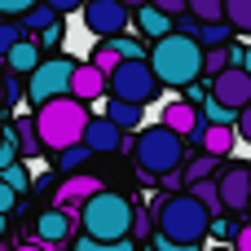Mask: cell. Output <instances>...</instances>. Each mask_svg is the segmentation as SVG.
<instances>
[{"mask_svg":"<svg viewBox=\"0 0 251 251\" xmlns=\"http://www.w3.org/2000/svg\"><path fill=\"white\" fill-rule=\"evenodd\" d=\"M146 66H150V75L159 79V88H163V84H168V88H194V84L203 79V49H199L194 35L172 31V35H163V40L150 44Z\"/></svg>","mask_w":251,"mask_h":251,"instance_id":"1","label":"cell"},{"mask_svg":"<svg viewBox=\"0 0 251 251\" xmlns=\"http://www.w3.org/2000/svg\"><path fill=\"white\" fill-rule=\"evenodd\" d=\"M31 124H35L40 150H53V154H62V150L79 146V137H84V124H88V106H79L75 97H53V101L35 106Z\"/></svg>","mask_w":251,"mask_h":251,"instance_id":"2","label":"cell"},{"mask_svg":"<svg viewBox=\"0 0 251 251\" xmlns=\"http://www.w3.org/2000/svg\"><path fill=\"white\" fill-rule=\"evenodd\" d=\"M154 229L163 243H176V247H199L207 234H212V216L181 190V194H168L159 203V216H154Z\"/></svg>","mask_w":251,"mask_h":251,"instance_id":"3","label":"cell"},{"mask_svg":"<svg viewBox=\"0 0 251 251\" xmlns=\"http://www.w3.org/2000/svg\"><path fill=\"white\" fill-rule=\"evenodd\" d=\"M79 229L93 243H124L132 229V203L115 190H101L79 207Z\"/></svg>","mask_w":251,"mask_h":251,"instance_id":"4","label":"cell"},{"mask_svg":"<svg viewBox=\"0 0 251 251\" xmlns=\"http://www.w3.org/2000/svg\"><path fill=\"white\" fill-rule=\"evenodd\" d=\"M132 159L146 176H168L185 163V141L172 137L163 124H150V128H137V141H132Z\"/></svg>","mask_w":251,"mask_h":251,"instance_id":"5","label":"cell"},{"mask_svg":"<svg viewBox=\"0 0 251 251\" xmlns=\"http://www.w3.org/2000/svg\"><path fill=\"white\" fill-rule=\"evenodd\" d=\"M106 93L115 101H132V106H146L159 97V79L150 75L146 62H119L110 75H106Z\"/></svg>","mask_w":251,"mask_h":251,"instance_id":"6","label":"cell"},{"mask_svg":"<svg viewBox=\"0 0 251 251\" xmlns=\"http://www.w3.org/2000/svg\"><path fill=\"white\" fill-rule=\"evenodd\" d=\"M71 71H75V57H66V53L40 57V66L26 75V97H31L35 106H44V101H53V97H66Z\"/></svg>","mask_w":251,"mask_h":251,"instance_id":"7","label":"cell"},{"mask_svg":"<svg viewBox=\"0 0 251 251\" xmlns=\"http://www.w3.org/2000/svg\"><path fill=\"white\" fill-rule=\"evenodd\" d=\"M84 26L97 35V40H115V35H128L132 26V13L115 0H88L84 4Z\"/></svg>","mask_w":251,"mask_h":251,"instance_id":"8","label":"cell"},{"mask_svg":"<svg viewBox=\"0 0 251 251\" xmlns=\"http://www.w3.org/2000/svg\"><path fill=\"white\" fill-rule=\"evenodd\" d=\"M216 199H221V212H247L251 163H225V168L216 172Z\"/></svg>","mask_w":251,"mask_h":251,"instance_id":"9","label":"cell"},{"mask_svg":"<svg viewBox=\"0 0 251 251\" xmlns=\"http://www.w3.org/2000/svg\"><path fill=\"white\" fill-rule=\"evenodd\" d=\"M159 124H163L172 137H181V141H199V137L207 132V119L199 115V106H194L190 97H176V101H168Z\"/></svg>","mask_w":251,"mask_h":251,"instance_id":"10","label":"cell"},{"mask_svg":"<svg viewBox=\"0 0 251 251\" xmlns=\"http://www.w3.org/2000/svg\"><path fill=\"white\" fill-rule=\"evenodd\" d=\"M216 106H225V110H247L251 106V79L238 71V66H229V71H221L216 79H212V93H207Z\"/></svg>","mask_w":251,"mask_h":251,"instance_id":"11","label":"cell"},{"mask_svg":"<svg viewBox=\"0 0 251 251\" xmlns=\"http://www.w3.org/2000/svg\"><path fill=\"white\" fill-rule=\"evenodd\" d=\"M106 185L97 181V176H88V172H75V176H66L57 190H53V207L57 212H66V216H79V207L93 199V194H101Z\"/></svg>","mask_w":251,"mask_h":251,"instance_id":"12","label":"cell"},{"mask_svg":"<svg viewBox=\"0 0 251 251\" xmlns=\"http://www.w3.org/2000/svg\"><path fill=\"white\" fill-rule=\"evenodd\" d=\"M75 225H79V216H66V212L49 207V212L35 216V243L49 251V247H57V243H66V238L75 234Z\"/></svg>","mask_w":251,"mask_h":251,"instance_id":"13","label":"cell"},{"mask_svg":"<svg viewBox=\"0 0 251 251\" xmlns=\"http://www.w3.org/2000/svg\"><path fill=\"white\" fill-rule=\"evenodd\" d=\"M66 97H75L79 106H88V101L106 97V75H101L97 66H88V62H75L71 84H66Z\"/></svg>","mask_w":251,"mask_h":251,"instance_id":"14","label":"cell"},{"mask_svg":"<svg viewBox=\"0 0 251 251\" xmlns=\"http://www.w3.org/2000/svg\"><path fill=\"white\" fill-rule=\"evenodd\" d=\"M119 141H124V132H119L110 119H101V115H88V124H84V137H79V146H84L88 154H110V150H119Z\"/></svg>","mask_w":251,"mask_h":251,"instance_id":"15","label":"cell"},{"mask_svg":"<svg viewBox=\"0 0 251 251\" xmlns=\"http://www.w3.org/2000/svg\"><path fill=\"white\" fill-rule=\"evenodd\" d=\"M128 31H137L141 40H150V44H154V40H163V35H172V18H163L159 9H150V4H141V9L132 13V26H128Z\"/></svg>","mask_w":251,"mask_h":251,"instance_id":"16","label":"cell"},{"mask_svg":"<svg viewBox=\"0 0 251 251\" xmlns=\"http://www.w3.org/2000/svg\"><path fill=\"white\" fill-rule=\"evenodd\" d=\"M101 119H110L119 132H137V128H146V106H132V101H115V97H106V115Z\"/></svg>","mask_w":251,"mask_h":251,"instance_id":"17","label":"cell"},{"mask_svg":"<svg viewBox=\"0 0 251 251\" xmlns=\"http://www.w3.org/2000/svg\"><path fill=\"white\" fill-rule=\"evenodd\" d=\"M35 66H40V49H35L31 40H18V44L4 53V71H9V75H31Z\"/></svg>","mask_w":251,"mask_h":251,"instance_id":"18","label":"cell"},{"mask_svg":"<svg viewBox=\"0 0 251 251\" xmlns=\"http://www.w3.org/2000/svg\"><path fill=\"white\" fill-rule=\"evenodd\" d=\"M9 141H13V150H18L22 159H40V154H44V150H40V137H35V124H31V115L13 119V132H9Z\"/></svg>","mask_w":251,"mask_h":251,"instance_id":"19","label":"cell"},{"mask_svg":"<svg viewBox=\"0 0 251 251\" xmlns=\"http://www.w3.org/2000/svg\"><path fill=\"white\" fill-rule=\"evenodd\" d=\"M234 141H238V137H234V128H212V124H207V132L199 137L203 154H212V159H221V163L234 154Z\"/></svg>","mask_w":251,"mask_h":251,"instance_id":"20","label":"cell"},{"mask_svg":"<svg viewBox=\"0 0 251 251\" xmlns=\"http://www.w3.org/2000/svg\"><path fill=\"white\" fill-rule=\"evenodd\" d=\"M181 172V190H190V185H199V181H216V172H221V159H212V154H199V159H190L185 168H176Z\"/></svg>","mask_w":251,"mask_h":251,"instance_id":"21","label":"cell"},{"mask_svg":"<svg viewBox=\"0 0 251 251\" xmlns=\"http://www.w3.org/2000/svg\"><path fill=\"white\" fill-rule=\"evenodd\" d=\"M57 22H62V18H57V13H53L44 0H40L31 13H22V18H18V26H22V35H26V40H35L40 31H49V26H57Z\"/></svg>","mask_w":251,"mask_h":251,"instance_id":"22","label":"cell"},{"mask_svg":"<svg viewBox=\"0 0 251 251\" xmlns=\"http://www.w3.org/2000/svg\"><path fill=\"white\" fill-rule=\"evenodd\" d=\"M194 40H199V49H225L234 40V31L225 22H199L194 26Z\"/></svg>","mask_w":251,"mask_h":251,"instance_id":"23","label":"cell"},{"mask_svg":"<svg viewBox=\"0 0 251 251\" xmlns=\"http://www.w3.org/2000/svg\"><path fill=\"white\" fill-rule=\"evenodd\" d=\"M225 26L234 35H251V0H225Z\"/></svg>","mask_w":251,"mask_h":251,"instance_id":"24","label":"cell"},{"mask_svg":"<svg viewBox=\"0 0 251 251\" xmlns=\"http://www.w3.org/2000/svg\"><path fill=\"white\" fill-rule=\"evenodd\" d=\"M84 62H88V66H97L101 75H110V71L119 66V49H115V40H97V44H93V53H88Z\"/></svg>","mask_w":251,"mask_h":251,"instance_id":"25","label":"cell"},{"mask_svg":"<svg viewBox=\"0 0 251 251\" xmlns=\"http://www.w3.org/2000/svg\"><path fill=\"white\" fill-rule=\"evenodd\" d=\"M185 13L194 22H225V0H185Z\"/></svg>","mask_w":251,"mask_h":251,"instance_id":"26","label":"cell"},{"mask_svg":"<svg viewBox=\"0 0 251 251\" xmlns=\"http://www.w3.org/2000/svg\"><path fill=\"white\" fill-rule=\"evenodd\" d=\"M150 229H154V216H150V207H132V229H128V243H137V238H150Z\"/></svg>","mask_w":251,"mask_h":251,"instance_id":"27","label":"cell"},{"mask_svg":"<svg viewBox=\"0 0 251 251\" xmlns=\"http://www.w3.org/2000/svg\"><path fill=\"white\" fill-rule=\"evenodd\" d=\"M84 163H88V150H84V146H71V150H62V154H57V168H62V172H71V176H75Z\"/></svg>","mask_w":251,"mask_h":251,"instance_id":"28","label":"cell"},{"mask_svg":"<svg viewBox=\"0 0 251 251\" xmlns=\"http://www.w3.org/2000/svg\"><path fill=\"white\" fill-rule=\"evenodd\" d=\"M0 185H9L13 194H22V190L31 185V176H26V168H22V163H9V168L0 172Z\"/></svg>","mask_w":251,"mask_h":251,"instance_id":"29","label":"cell"},{"mask_svg":"<svg viewBox=\"0 0 251 251\" xmlns=\"http://www.w3.org/2000/svg\"><path fill=\"white\" fill-rule=\"evenodd\" d=\"M40 0H0V22H18L22 13H31Z\"/></svg>","mask_w":251,"mask_h":251,"instance_id":"30","label":"cell"},{"mask_svg":"<svg viewBox=\"0 0 251 251\" xmlns=\"http://www.w3.org/2000/svg\"><path fill=\"white\" fill-rule=\"evenodd\" d=\"M0 97H4V106H13V101L22 97V79L9 75V71H0Z\"/></svg>","mask_w":251,"mask_h":251,"instance_id":"31","label":"cell"},{"mask_svg":"<svg viewBox=\"0 0 251 251\" xmlns=\"http://www.w3.org/2000/svg\"><path fill=\"white\" fill-rule=\"evenodd\" d=\"M18 40H26V35H22V26H18V22H0V62H4V53H9Z\"/></svg>","mask_w":251,"mask_h":251,"instance_id":"32","label":"cell"},{"mask_svg":"<svg viewBox=\"0 0 251 251\" xmlns=\"http://www.w3.org/2000/svg\"><path fill=\"white\" fill-rule=\"evenodd\" d=\"M75 251H137V243H128V238H124V243H93V238H79Z\"/></svg>","mask_w":251,"mask_h":251,"instance_id":"33","label":"cell"},{"mask_svg":"<svg viewBox=\"0 0 251 251\" xmlns=\"http://www.w3.org/2000/svg\"><path fill=\"white\" fill-rule=\"evenodd\" d=\"M31 44L40 49V57H44L49 49H57V44H62V22H57V26H49V31H40V35H35Z\"/></svg>","mask_w":251,"mask_h":251,"instance_id":"34","label":"cell"},{"mask_svg":"<svg viewBox=\"0 0 251 251\" xmlns=\"http://www.w3.org/2000/svg\"><path fill=\"white\" fill-rule=\"evenodd\" d=\"M146 4L159 9L163 18H181V13H185V0H146Z\"/></svg>","mask_w":251,"mask_h":251,"instance_id":"35","label":"cell"},{"mask_svg":"<svg viewBox=\"0 0 251 251\" xmlns=\"http://www.w3.org/2000/svg\"><path fill=\"white\" fill-rule=\"evenodd\" d=\"M234 137H243V141H251V106L234 115Z\"/></svg>","mask_w":251,"mask_h":251,"instance_id":"36","label":"cell"},{"mask_svg":"<svg viewBox=\"0 0 251 251\" xmlns=\"http://www.w3.org/2000/svg\"><path fill=\"white\" fill-rule=\"evenodd\" d=\"M9 163H18V150H13V141H9V132H4V137H0V172H4Z\"/></svg>","mask_w":251,"mask_h":251,"instance_id":"37","label":"cell"},{"mask_svg":"<svg viewBox=\"0 0 251 251\" xmlns=\"http://www.w3.org/2000/svg\"><path fill=\"white\" fill-rule=\"evenodd\" d=\"M44 4H49L57 18H62V13H79V0H44Z\"/></svg>","mask_w":251,"mask_h":251,"instance_id":"38","label":"cell"},{"mask_svg":"<svg viewBox=\"0 0 251 251\" xmlns=\"http://www.w3.org/2000/svg\"><path fill=\"white\" fill-rule=\"evenodd\" d=\"M13 203H18V194H13L9 185H0V216H9V212H13Z\"/></svg>","mask_w":251,"mask_h":251,"instance_id":"39","label":"cell"},{"mask_svg":"<svg viewBox=\"0 0 251 251\" xmlns=\"http://www.w3.org/2000/svg\"><path fill=\"white\" fill-rule=\"evenodd\" d=\"M234 251H251V221L238 229V234H234Z\"/></svg>","mask_w":251,"mask_h":251,"instance_id":"40","label":"cell"},{"mask_svg":"<svg viewBox=\"0 0 251 251\" xmlns=\"http://www.w3.org/2000/svg\"><path fill=\"white\" fill-rule=\"evenodd\" d=\"M238 62H243V44L229 40V44H225V66H238Z\"/></svg>","mask_w":251,"mask_h":251,"instance_id":"41","label":"cell"},{"mask_svg":"<svg viewBox=\"0 0 251 251\" xmlns=\"http://www.w3.org/2000/svg\"><path fill=\"white\" fill-rule=\"evenodd\" d=\"M159 181H163L168 194H181V172H168V176H159Z\"/></svg>","mask_w":251,"mask_h":251,"instance_id":"42","label":"cell"},{"mask_svg":"<svg viewBox=\"0 0 251 251\" xmlns=\"http://www.w3.org/2000/svg\"><path fill=\"white\" fill-rule=\"evenodd\" d=\"M238 71L251 79V44H243V62H238Z\"/></svg>","mask_w":251,"mask_h":251,"instance_id":"43","label":"cell"},{"mask_svg":"<svg viewBox=\"0 0 251 251\" xmlns=\"http://www.w3.org/2000/svg\"><path fill=\"white\" fill-rule=\"evenodd\" d=\"M115 4H124V9H128V13H137V9H141V4H146V0H115Z\"/></svg>","mask_w":251,"mask_h":251,"instance_id":"44","label":"cell"},{"mask_svg":"<svg viewBox=\"0 0 251 251\" xmlns=\"http://www.w3.org/2000/svg\"><path fill=\"white\" fill-rule=\"evenodd\" d=\"M18 251H44V247H40V243H22Z\"/></svg>","mask_w":251,"mask_h":251,"instance_id":"45","label":"cell"},{"mask_svg":"<svg viewBox=\"0 0 251 251\" xmlns=\"http://www.w3.org/2000/svg\"><path fill=\"white\" fill-rule=\"evenodd\" d=\"M0 238H4V216H0Z\"/></svg>","mask_w":251,"mask_h":251,"instance_id":"46","label":"cell"},{"mask_svg":"<svg viewBox=\"0 0 251 251\" xmlns=\"http://www.w3.org/2000/svg\"><path fill=\"white\" fill-rule=\"evenodd\" d=\"M247 212H251V199H247Z\"/></svg>","mask_w":251,"mask_h":251,"instance_id":"47","label":"cell"},{"mask_svg":"<svg viewBox=\"0 0 251 251\" xmlns=\"http://www.w3.org/2000/svg\"><path fill=\"white\" fill-rule=\"evenodd\" d=\"M79 4H88V0H79Z\"/></svg>","mask_w":251,"mask_h":251,"instance_id":"48","label":"cell"},{"mask_svg":"<svg viewBox=\"0 0 251 251\" xmlns=\"http://www.w3.org/2000/svg\"><path fill=\"white\" fill-rule=\"evenodd\" d=\"M0 106H4V97H0Z\"/></svg>","mask_w":251,"mask_h":251,"instance_id":"49","label":"cell"},{"mask_svg":"<svg viewBox=\"0 0 251 251\" xmlns=\"http://www.w3.org/2000/svg\"><path fill=\"white\" fill-rule=\"evenodd\" d=\"M0 71H4V62H0Z\"/></svg>","mask_w":251,"mask_h":251,"instance_id":"50","label":"cell"},{"mask_svg":"<svg viewBox=\"0 0 251 251\" xmlns=\"http://www.w3.org/2000/svg\"><path fill=\"white\" fill-rule=\"evenodd\" d=\"M0 137H4V128H0Z\"/></svg>","mask_w":251,"mask_h":251,"instance_id":"51","label":"cell"}]
</instances>
